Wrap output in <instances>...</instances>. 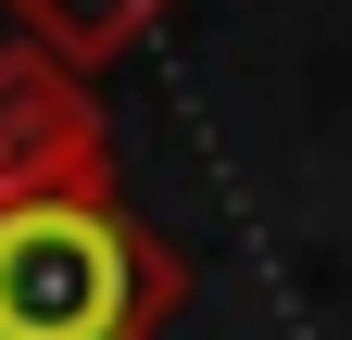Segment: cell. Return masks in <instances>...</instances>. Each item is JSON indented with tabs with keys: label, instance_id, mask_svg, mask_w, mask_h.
Returning a JSON list of instances; mask_svg holds the SVG:
<instances>
[{
	"label": "cell",
	"instance_id": "7a4b0ae2",
	"mask_svg": "<svg viewBox=\"0 0 352 340\" xmlns=\"http://www.w3.org/2000/svg\"><path fill=\"white\" fill-rule=\"evenodd\" d=\"M25 189H113V126L76 63L0 38V202Z\"/></svg>",
	"mask_w": 352,
	"mask_h": 340
},
{
	"label": "cell",
	"instance_id": "6da1fadb",
	"mask_svg": "<svg viewBox=\"0 0 352 340\" xmlns=\"http://www.w3.org/2000/svg\"><path fill=\"white\" fill-rule=\"evenodd\" d=\"M189 303V252L113 189L0 202V340H151Z\"/></svg>",
	"mask_w": 352,
	"mask_h": 340
},
{
	"label": "cell",
	"instance_id": "3957f363",
	"mask_svg": "<svg viewBox=\"0 0 352 340\" xmlns=\"http://www.w3.org/2000/svg\"><path fill=\"white\" fill-rule=\"evenodd\" d=\"M0 13H13L25 51H51V63H76V76H88V63H113L126 38H151L176 0H0Z\"/></svg>",
	"mask_w": 352,
	"mask_h": 340
}]
</instances>
